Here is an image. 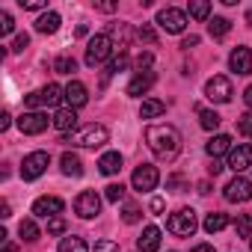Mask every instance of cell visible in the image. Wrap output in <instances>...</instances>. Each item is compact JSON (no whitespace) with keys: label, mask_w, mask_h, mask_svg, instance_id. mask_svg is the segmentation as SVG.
I'll use <instances>...</instances> for the list:
<instances>
[{"label":"cell","mask_w":252,"mask_h":252,"mask_svg":"<svg viewBox=\"0 0 252 252\" xmlns=\"http://www.w3.org/2000/svg\"><path fill=\"white\" fill-rule=\"evenodd\" d=\"M243 101H246V107L252 110V86H246V92H243Z\"/></svg>","instance_id":"cell-48"},{"label":"cell","mask_w":252,"mask_h":252,"mask_svg":"<svg viewBox=\"0 0 252 252\" xmlns=\"http://www.w3.org/2000/svg\"><path fill=\"white\" fill-rule=\"evenodd\" d=\"M190 15L199 21H211V3L208 0H190Z\"/></svg>","instance_id":"cell-28"},{"label":"cell","mask_w":252,"mask_h":252,"mask_svg":"<svg viewBox=\"0 0 252 252\" xmlns=\"http://www.w3.org/2000/svg\"><path fill=\"white\" fill-rule=\"evenodd\" d=\"M60 169H63V175H68V178H80V175H83V160H80L74 152H65V155L60 158Z\"/></svg>","instance_id":"cell-19"},{"label":"cell","mask_w":252,"mask_h":252,"mask_svg":"<svg viewBox=\"0 0 252 252\" xmlns=\"http://www.w3.org/2000/svg\"><path fill=\"white\" fill-rule=\"evenodd\" d=\"M48 163H51V155L48 152H30L24 158V163H21V178L24 181H36L48 169Z\"/></svg>","instance_id":"cell-6"},{"label":"cell","mask_w":252,"mask_h":252,"mask_svg":"<svg viewBox=\"0 0 252 252\" xmlns=\"http://www.w3.org/2000/svg\"><path fill=\"white\" fill-rule=\"evenodd\" d=\"M54 128L57 131H63V134H74V128H77V113L71 110V107H63V110H57L54 113Z\"/></svg>","instance_id":"cell-17"},{"label":"cell","mask_w":252,"mask_h":252,"mask_svg":"<svg viewBox=\"0 0 252 252\" xmlns=\"http://www.w3.org/2000/svg\"><path fill=\"white\" fill-rule=\"evenodd\" d=\"M163 205H166V202H163L160 196H155V199H152V214H160V211H163Z\"/></svg>","instance_id":"cell-45"},{"label":"cell","mask_w":252,"mask_h":252,"mask_svg":"<svg viewBox=\"0 0 252 252\" xmlns=\"http://www.w3.org/2000/svg\"><path fill=\"white\" fill-rule=\"evenodd\" d=\"M110 54H113V39H110V33H98V36H92L89 39V45H86V65H101L104 60H110Z\"/></svg>","instance_id":"cell-3"},{"label":"cell","mask_w":252,"mask_h":252,"mask_svg":"<svg viewBox=\"0 0 252 252\" xmlns=\"http://www.w3.org/2000/svg\"><path fill=\"white\" fill-rule=\"evenodd\" d=\"M110 140V131L104 128V125H83L80 131H74V134H68L63 143H71V146H80V149H101L104 143Z\"/></svg>","instance_id":"cell-2"},{"label":"cell","mask_w":252,"mask_h":252,"mask_svg":"<svg viewBox=\"0 0 252 252\" xmlns=\"http://www.w3.org/2000/svg\"><path fill=\"white\" fill-rule=\"evenodd\" d=\"M104 190H107V193H104L107 202H122V199H125V187H122V184H110V187H104Z\"/></svg>","instance_id":"cell-35"},{"label":"cell","mask_w":252,"mask_h":252,"mask_svg":"<svg viewBox=\"0 0 252 252\" xmlns=\"http://www.w3.org/2000/svg\"><path fill=\"white\" fill-rule=\"evenodd\" d=\"M225 166H228V169H234L237 175H240L243 169H249V166H252V146H246V143L234 146V149L228 152V160H225Z\"/></svg>","instance_id":"cell-13"},{"label":"cell","mask_w":252,"mask_h":252,"mask_svg":"<svg viewBox=\"0 0 252 252\" xmlns=\"http://www.w3.org/2000/svg\"><path fill=\"white\" fill-rule=\"evenodd\" d=\"M65 101H68V107H71V110L83 107V104L89 101V92H86V86H83L80 80H71V83L65 86Z\"/></svg>","instance_id":"cell-18"},{"label":"cell","mask_w":252,"mask_h":252,"mask_svg":"<svg viewBox=\"0 0 252 252\" xmlns=\"http://www.w3.org/2000/svg\"><path fill=\"white\" fill-rule=\"evenodd\" d=\"M54 68H57V74H71L77 68V63H74V57H57Z\"/></svg>","instance_id":"cell-33"},{"label":"cell","mask_w":252,"mask_h":252,"mask_svg":"<svg viewBox=\"0 0 252 252\" xmlns=\"http://www.w3.org/2000/svg\"><path fill=\"white\" fill-rule=\"evenodd\" d=\"M9 122H12V116H9V113L0 116V131H6V128H9Z\"/></svg>","instance_id":"cell-47"},{"label":"cell","mask_w":252,"mask_h":252,"mask_svg":"<svg viewBox=\"0 0 252 252\" xmlns=\"http://www.w3.org/2000/svg\"><path fill=\"white\" fill-rule=\"evenodd\" d=\"M205 95L214 101V104H228L231 101V80L225 77V74H214L208 83H205Z\"/></svg>","instance_id":"cell-5"},{"label":"cell","mask_w":252,"mask_h":252,"mask_svg":"<svg viewBox=\"0 0 252 252\" xmlns=\"http://www.w3.org/2000/svg\"><path fill=\"white\" fill-rule=\"evenodd\" d=\"M128 65H131V60H128V54L122 51V54H119V57H116V60H113L110 65H107V71H104V83L110 80V74H116V71H125Z\"/></svg>","instance_id":"cell-30"},{"label":"cell","mask_w":252,"mask_h":252,"mask_svg":"<svg viewBox=\"0 0 252 252\" xmlns=\"http://www.w3.org/2000/svg\"><path fill=\"white\" fill-rule=\"evenodd\" d=\"M146 143L155 152V158L166 160V163H172L178 158V152H181V134H178V128H172V125H149L146 128Z\"/></svg>","instance_id":"cell-1"},{"label":"cell","mask_w":252,"mask_h":252,"mask_svg":"<svg viewBox=\"0 0 252 252\" xmlns=\"http://www.w3.org/2000/svg\"><path fill=\"white\" fill-rule=\"evenodd\" d=\"M137 68H140V71H152V54H149V51L137 57Z\"/></svg>","instance_id":"cell-42"},{"label":"cell","mask_w":252,"mask_h":252,"mask_svg":"<svg viewBox=\"0 0 252 252\" xmlns=\"http://www.w3.org/2000/svg\"><path fill=\"white\" fill-rule=\"evenodd\" d=\"M225 225H228V217H225V214H220V211L208 214V217H205V222H202V228H205L208 234H217V231H222Z\"/></svg>","instance_id":"cell-26"},{"label":"cell","mask_w":252,"mask_h":252,"mask_svg":"<svg viewBox=\"0 0 252 252\" xmlns=\"http://www.w3.org/2000/svg\"><path fill=\"white\" fill-rule=\"evenodd\" d=\"M155 80H158V74L155 71H137L134 77H131V83H128V95H146L152 86H155Z\"/></svg>","instance_id":"cell-15"},{"label":"cell","mask_w":252,"mask_h":252,"mask_svg":"<svg viewBox=\"0 0 252 252\" xmlns=\"http://www.w3.org/2000/svg\"><path fill=\"white\" fill-rule=\"evenodd\" d=\"M228 30H231V21H228V18L214 15V18L208 21V33H211V39H225V36H228Z\"/></svg>","instance_id":"cell-25"},{"label":"cell","mask_w":252,"mask_h":252,"mask_svg":"<svg viewBox=\"0 0 252 252\" xmlns=\"http://www.w3.org/2000/svg\"><path fill=\"white\" fill-rule=\"evenodd\" d=\"M21 6L24 9H45L48 3H45V0H21Z\"/></svg>","instance_id":"cell-43"},{"label":"cell","mask_w":252,"mask_h":252,"mask_svg":"<svg viewBox=\"0 0 252 252\" xmlns=\"http://www.w3.org/2000/svg\"><path fill=\"white\" fill-rule=\"evenodd\" d=\"M234 231H237V237H252V214H237Z\"/></svg>","instance_id":"cell-29"},{"label":"cell","mask_w":252,"mask_h":252,"mask_svg":"<svg viewBox=\"0 0 252 252\" xmlns=\"http://www.w3.org/2000/svg\"><path fill=\"white\" fill-rule=\"evenodd\" d=\"M15 30V21H12V15L9 12H0V36H9Z\"/></svg>","instance_id":"cell-37"},{"label":"cell","mask_w":252,"mask_h":252,"mask_svg":"<svg viewBox=\"0 0 252 252\" xmlns=\"http://www.w3.org/2000/svg\"><path fill=\"white\" fill-rule=\"evenodd\" d=\"M166 113V104L160 101V98H146L143 104H140V119H158V116H163Z\"/></svg>","instance_id":"cell-23"},{"label":"cell","mask_w":252,"mask_h":252,"mask_svg":"<svg viewBox=\"0 0 252 252\" xmlns=\"http://www.w3.org/2000/svg\"><path fill=\"white\" fill-rule=\"evenodd\" d=\"M196 211H190V208H181V211H175L169 220H166V228L175 234V237H193L196 234Z\"/></svg>","instance_id":"cell-4"},{"label":"cell","mask_w":252,"mask_h":252,"mask_svg":"<svg viewBox=\"0 0 252 252\" xmlns=\"http://www.w3.org/2000/svg\"><path fill=\"white\" fill-rule=\"evenodd\" d=\"M18 234H21L27 243H33V240H39V225H36L33 220H21V225H18Z\"/></svg>","instance_id":"cell-31"},{"label":"cell","mask_w":252,"mask_h":252,"mask_svg":"<svg viewBox=\"0 0 252 252\" xmlns=\"http://www.w3.org/2000/svg\"><path fill=\"white\" fill-rule=\"evenodd\" d=\"M63 208H65V202H63L60 196H39V199L33 202V214H36V217H45V220L60 217Z\"/></svg>","instance_id":"cell-12"},{"label":"cell","mask_w":252,"mask_h":252,"mask_svg":"<svg viewBox=\"0 0 252 252\" xmlns=\"http://www.w3.org/2000/svg\"><path fill=\"white\" fill-rule=\"evenodd\" d=\"M98 9H101V12H113V9H116V3H98Z\"/></svg>","instance_id":"cell-50"},{"label":"cell","mask_w":252,"mask_h":252,"mask_svg":"<svg viewBox=\"0 0 252 252\" xmlns=\"http://www.w3.org/2000/svg\"><path fill=\"white\" fill-rule=\"evenodd\" d=\"M237 131H240L243 137H252V113H243V116L237 119Z\"/></svg>","instance_id":"cell-36"},{"label":"cell","mask_w":252,"mask_h":252,"mask_svg":"<svg viewBox=\"0 0 252 252\" xmlns=\"http://www.w3.org/2000/svg\"><path fill=\"white\" fill-rule=\"evenodd\" d=\"M249 246H252V237H249Z\"/></svg>","instance_id":"cell-53"},{"label":"cell","mask_w":252,"mask_h":252,"mask_svg":"<svg viewBox=\"0 0 252 252\" xmlns=\"http://www.w3.org/2000/svg\"><path fill=\"white\" fill-rule=\"evenodd\" d=\"M196 45H199V36H187V39L181 42V48H184V51H190V48H196Z\"/></svg>","instance_id":"cell-44"},{"label":"cell","mask_w":252,"mask_h":252,"mask_svg":"<svg viewBox=\"0 0 252 252\" xmlns=\"http://www.w3.org/2000/svg\"><path fill=\"white\" fill-rule=\"evenodd\" d=\"M98 169H101V175H116V172H122V155H119V152H107V155H101Z\"/></svg>","instance_id":"cell-22"},{"label":"cell","mask_w":252,"mask_h":252,"mask_svg":"<svg viewBox=\"0 0 252 252\" xmlns=\"http://www.w3.org/2000/svg\"><path fill=\"white\" fill-rule=\"evenodd\" d=\"M63 231H65V220H63V217L48 220V234H63Z\"/></svg>","instance_id":"cell-39"},{"label":"cell","mask_w":252,"mask_h":252,"mask_svg":"<svg viewBox=\"0 0 252 252\" xmlns=\"http://www.w3.org/2000/svg\"><path fill=\"white\" fill-rule=\"evenodd\" d=\"M199 122H202L205 131H217L220 128V116L214 110H199Z\"/></svg>","instance_id":"cell-32"},{"label":"cell","mask_w":252,"mask_h":252,"mask_svg":"<svg viewBox=\"0 0 252 252\" xmlns=\"http://www.w3.org/2000/svg\"><path fill=\"white\" fill-rule=\"evenodd\" d=\"M3 252H18V246H15V243H9V240H6V243H3Z\"/></svg>","instance_id":"cell-51"},{"label":"cell","mask_w":252,"mask_h":252,"mask_svg":"<svg viewBox=\"0 0 252 252\" xmlns=\"http://www.w3.org/2000/svg\"><path fill=\"white\" fill-rule=\"evenodd\" d=\"M205 152H208L211 158H217V155H228V152H231V137H228V134H214V137L208 140Z\"/></svg>","instance_id":"cell-20"},{"label":"cell","mask_w":252,"mask_h":252,"mask_svg":"<svg viewBox=\"0 0 252 252\" xmlns=\"http://www.w3.org/2000/svg\"><path fill=\"white\" fill-rule=\"evenodd\" d=\"M39 98H42V107H57L65 98V89L57 86V83H48L45 89H39Z\"/></svg>","instance_id":"cell-21"},{"label":"cell","mask_w":252,"mask_h":252,"mask_svg":"<svg viewBox=\"0 0 252 252\" xmlns=\"http://www.w3.org/2000/svg\"><path fill=\"white\" fill-rule=\"evenodd\" d=\"M228 65L234 74H252V51L249 48H234L228 54Z\"/></svg>","instance_id":"cell-14"},{"label":"cell","mask_w":252,"mask_h":252,"mask_svg":"<svg viewBox=\"0 0 252 252\" xmlns=\"http://www.w3.org/2000/svg\"><path fill=\"white\" fill-rule=\"evenodd\" d=\"M246 21H249V24H252V9H249V12H246Z\"/></svg>","instance_id":"cell-52"},{"label":"cell","mask_w":252,"mask_h":252,"mask_svg":"<svg viewBox=\"0 0 252 252\" xmlns=\"http://www.w3.org/2000/svg\"><path fill=\"white\" fill-rule=\"evenodd\" d=\"M60 252H89V246H86V240L83 237H63L60 240Z\"/></svg>","instance_id":"cell-27"},{"label":"cell","mask_w":252,"mask_h":252,"mask_svg":"<svg viewBox=\"0 0 252 252\" xmlns=\"http://www.w3.org/2000/svg\"><path fill=\"white\" fill-rule=\"evenodd\" d=\"M74 214H77L80 220L98 217V214H101V196H98L95 190H83V193L74 199Z\"/></svg>","instance_id":"cell-8"},{"label":"cell","mask_w":252,"mask_h":252,"mask_svg":"<svg viewBox=\"0 0 252 252\" xmlns=\"http://www.w3.org/2000/svg\"><path fill=\"white\" fill-rule=\"evenodd\" d=\"M27 45H30V36H27V33H18V36H15V42H12V51H18V54H21V51H27Z\"/></svg>","instance_id":"cell-40"},{"label":"cell","mask_w":252,"mask_h":252,"mask_svg":"<svg viewBox=\"0 0 252 252\" xmlns=\"http://www.w3.org/2000/svg\"><path fill=\"white\" fill-rule=\"evenodd\" d=\"M60 24H63V18H60L57 12H45V15L36 21V33L51 36V33H57V30H60Z\"/></svg>","instance_id":"cell-24"},{"label":"cell","mask_w":252,"mask_h":252,"mask_svg":"<svg viewBox=\"0 0 252 252\" xmlns=\"http://www.w3.org/2000/svg\"><path fill=\"white\" fill-rule=\"evenodd\" d=\"M48 125H54V119H48L45 113H21V119H18V128H21V134H30V137H36V134H45L48 131Z\"/></svg>","instance_id":"cell-9"},{"label":"cell","mask_w":252,"mask_h":252,"mask_svg":"<svg viewBox=\"0 0 252 252\" xmlns=\"http://www.w3.org/2000/svg\"><path fill=\"white\" fill-rule=\"evenodd\" d=\"M95 252H119V243L116 240H98L95 243Z\"/></svg>","instance_id":"cell-41"},{"label":"cell","mask_w":252,"mask_h":252,"mask_svg":"<svg viewBox=\"0 0 252 252\" xmlns=\"http://www.w3.org/2000/svg\"><path fill=\"white\" fill-rule=\"evenodd\" d=\"M158 24H160V30H166V33H184L187 15H184L181 9H175V6H166V9L158 12Z\"/></svg>","instance_id":"cell-10"},{"label":"cell","mask_w":252,"mask_h":252,"mask_svg":"<svg viewBox=\"0 0 252 252\" xmlns=\"http://www.w3.org/2000/svg\"><path fill=\"white\" fill-rule=\"evenodd\" d=\"M193 252H217V249H214V246H211V243H199V246H196V249H193Z\"/></svg>","instance_id":"cell-49"},{"label":"cell","mask_w":252,"mask_h":252,"mask_svg":"<svg viewBox=\"0 0 252 252\" xmlns=\"http://www.w3.org/2000/svg\"><path fill=\"white\" fill-rule=\"evenodd\" d=\"M137 249L140 252H158L160 249V228L158 225H146L143 234L137 237Z\"/></svg>","instance_id":"cell-16"},{"label":"cell","mask_w":252,"mask_h":252,"mask_svg":"<svg viewBox=\"0 0 252 252\" xmlns=\"http://www.w3.org/2000/svg\"><path fill=\"white\" fill-rule=\"evenodd\" d=\"M0 217H3V220H9V217H12V211H9V202H0Z\"/></svg>","instance_id":"cell-46"},{"label":"cell","mask_w":252,"mask_h":252,"mask_svg":"<svg viewBox=\"0 0 252 252\" xmlns=\"http://www.w3.org/2000/svg\"><path fill=\"white\" fill-rule=\"evenodd\" d=\"M122 220L128 222V225H134V222L140 220V208H137V205H125V211H122Z\"/></svg>","instance_id":"cell-38"},{"label":"cell","mask_w":252,"mask_h":252,"mask_svg":"<svg viewBox=\"0 0 252 252\" xmlns=\"http://www.w3.org/2000/svg\"><path fill=\"white\" fill-rule=\"evenodd\" d=\"M158 181H160V172H158V166H152V163L137 166V169H134V178H131L134 190H140V193H152V190L158 187Z\"/></svg>","instance_id":"cell-7"},{"label":"cell","mask_w":252,"mask_h":252,"mask_svg":"<svg viewBox=\"0 0 252 252\" xmlns=\"http://www.w3.org/2000/svg\"><path fill=\"white\" fill-rule=\"evenodd\" d=\"M137 39L146 42V45H155V42H158V33H155L149 24H140V27H137Z\"/></svg>","instance_id":"cell-34"},{"label":"cell","mask_w":252,"mask_h":252,"mask_svg":"<svg viewBox=\"0 0 252 252\" xmlns=\"http://www.w3.org/2000/svg\"><path fill=\"white\" fill-rule=\"evenodd\" d=\"M225 199L228 202H249L252 199V184H249V178H243V175H234L228 184H225Z\"/></svg>","instance_id":"cell-11"}]
</instances>
